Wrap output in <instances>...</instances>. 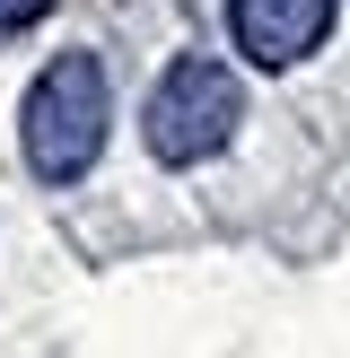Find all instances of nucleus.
<instances>
[{"label": "nucleus", "mask_w": 350, "mask_h": 358, "mask_svg": "<svg viewBox=\"0 0 350 358\" xmlns=\"http://www.w3.org/2000/svg\"><path fill=\"white\" fill-rule=\"evenodd\" d=\"M237 122H245V79L227 62H210V52H184V62L149 87V149L167 157V166L219 157L227 140H237Z\"/></svg>", "instance_id": "nucleus-2"}, {"label": "nucleus", "mask_w": 350, "mask_h": 358, "mask_svg": "<svg viewBox=\"0 0 350 358\" xmlns=\"http://www.w3.org/2000/svg\"><path fill=\"white\" fill-rule=\"evenodd\" d=\"M227 35L254 70H289L332 35V0H227Z\"/></svg>", "instance_id": "nucleus-3"}, {"label": "nucleus", "mask_w": 350, "mask_h": 358, "mask_svg": "<svg viewBox=\"0 0 350 358\" xmlns=\"http://www.w3.org/2000/svg\"><path fill=\"white\" fill-rule=\"evenodd\" d=\"M105 122H114V79L97 52H52L35 70L27 105H18V149H27L35 184H79L105 157Z\"/></svg>", "instance_id": "nucleus-1"}, {"label": "nucleus", "mask_w": 350, "mask_h": 358, "mask_svg": "<svg viewBox=\"0 0 350 358\" xmlns=\"http://www.w3.org/2000/svg\"><path fill=\"white\" fill-rule=\"evenodd\" d=\"M52 0H0V35H18V27H35Z\"/></svg>", "instance_id": "nucleus-4"}]
</instances>
